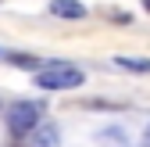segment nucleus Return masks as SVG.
I'll return each instance as SVG.
<instances>
[{"label":"nucleus","mask_w":150,"mask_h":147,"mask_svg":"<svg viewBox=\"0 0 150 147\" xmlns=\"http://www.w3.org/2000/svg\"><path fill=\"white\" fill-rule=\"evenodd\" d=\"M32 147H61V133H57V126H54V122H47V126H36Z\"/></svg>","instance_id":"3"},{"label":"nucleus","mask_w":150,"mask_h":147,"mask_svg":"<svg viewBox=\"0 0 150 147\" xmlns=\"http://www.w3.org/2000/svg\"><path fill=\"white\" fill-rule=\"evenodd\" d=\"M50 14H57V18H86V7L79 0H50Z\"/></svg>","instance_id":"4"},{"label":"nucleus","mask_w":150,"mask_h":147,"mask_svg":"<svg viewBox=\"0 0 150 147\" xmlns=\"http://www.w3.org/2000/svg\"><path fill=\"white\" fill-rule=\"evenodd\" d=\"M7 61H11L14 68H36V72L43 68V61H36V58H29V54H11Z\"/></svg>","instance_id":"6"},{"label":"nucleus","mask_w":150,"mask_h":147,"mask_svg":"<svg viewBox=\"0 0 150 147\" xmlns=\"http://www.w3.org/2000/svg\"><path fill=\"white\" fill-rule=\"evenodd\" d=\"M146 143H150V126H146Z\"/></svg>","instance_id":"8"},{"label":"nucleus","mask_w":150,"mask_h":147,"mask_svg":"<svg viewBox=\"0 0 150 147\" xmlns=\"http://www.w3.org/2000/svg\"><path fill=\"white\" fill-rule=\"evenodd\" d=\"M143 7H146V11H150V0H143Z\"/></svg>","instance_id":"7"},{"label":"nucleus","mask_w":150,"mask_h":147,"mask_svg":"<svg viewBox=\"0 0 150 147\" xmlns=\"http://www.w3.org/2000/svg\"><path fill=\"white\" fill-rule=\"evenodd\" d=\"M118 68H129V72H143V76H150V61L146 58H115Z\"/></svg>","instance_id":"5"},{"label":"nucleus","mask_w":150,"mask_h":147,"mask_svg":"<svg viewBox=\"0 0 150 147\" xmlns=\"http://www.w3.org/2000/svg\"><path fill=\"white\" fill-rule=\"evenodd\" d=\"M7 126H11V133H14V136H25V133H32L36 126H40V104H32V101L14 104V111H11Z\"/></svg>","instance_id":"2"},{"label":"nucleus","mask_w":150,"mask_h":147,"mask_svg":"<svg viewBox=\"0 0 150 147\" xmlns=\"http://www.w3.org/2000/svg\"><path fill=\"white\" fill-rule=\"evenodd\" d=\"M82 68H75L68 61H47L40 72H36V86H43V90H75V86H82Z\"/></svg>","instance_id":"1"}]
</instances>
